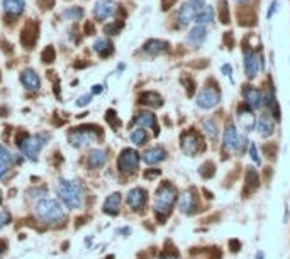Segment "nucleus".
Instances as JSON below:
<instances>
[{
  "label": "nucleus",
  "mask_w": 290,
  "mask_h": 259,
  "mask_svg": "<svg viewBox=\"0 0 290 259\" xmlns=\"http://www.w3.org/2000/svg\"><path fill=\"white\" fill-rule=\"evenodd\" d=\"M90 98H92V95H83V97L77 100V105L78 107H85V105L90 103Z\"/></svg>",
  "instance_id": "obj_38"
},
{
  "label": "nucleus",
  "mask_w": 290,
  "mask_h": 259,
  "mask_svg": "<svg viewBox=\"0 0 290 259\" xmlns=\"http://www.w3.org/2000/svg\"><path fill=\"white\" fill-rule=\"evenodd\" d=\"M166 41H160V39H151L144 44V51L150 53V55H160V53H165L168 49Z\"/></svg>",
  "instance_id": "obj_24"
},
{
  "label": "nucleus",
  "mask_w": 290,
  "mask_h": 259,
  "mask_svg": "<svg viewBox=\"0 0 290 259\" xmlns=\"http://www.w3.org/2000/svg\"><path fill=\"white\" fill-rule=\"evenodd\" d=\"M99 132L95 129L90 127H83V129H77L70 132V144L73 147H85L90 142L97 141Z\"/></svg>",
  "instance_id": "obj_8"
},
{
  "label": "nucleus",
  "mask_w": 290,
  "mask_h": 259,
  "mask_svg": "<svg viewBox=\"0 0 290 259\" xmlns=\"http://www.w3.org/2000/svg\"><path fill=\"white\" fill-rule=\"evenodd\" d=\"M53 58H55V49H53L51 46H50V47H46V49L43 51V60H44V63L53 61Z\"/></svg>",
  "instance_id": "obj_34"
},
{
  "label": "nucleus",
  "mask_w": 290,
  "mask_h": 259,
  "mask_svg": "<svg viewBox=\"0 0 290 259\" xmlns=\"http://www.w3.org/2000/svg\"><path fill=\"white\" fill-rule=\"evenodd\" d=\"M115 10H117V5L112 0H99L93 7V15L97 20H107L115 14Z\"/></svg>",
  "instance_id": "obj_12"
},
{
  "label": "nucleus",
  "mask_w": 290,
  "mask_h": 259,
  "mask_svg": "<svg viewBox=\"0 0 290 259\" xmlns=\"http://www.w3.org/2000/svg\"><path fill=\"white\" fill-rule=\"evenodd\" d=\"M165 158H166V151L163 149L161 146L151 147V149H148L143 154V160L146 165H158V163L165 161Z\"/></svg>",
  "instance_id": "obj_16"
},
{
  "label": "nucleus",
  "mask_w": 290,
  "mask_h": 259,
  "mask_svg": "<svg viewBox=\"0 0 290 259\" xmlns=\"http://www.w3.org/2000/svg\"><path fill=\"white\" fill-rule=\"evenodd\" d=\"M246 146V137L239 136L238 129L233 124H228L224 129V137H223V147L224 151L229 152H243Z\"/></svg>",
  "instance_id": "obj_5"
},
{
  "label": "nucleus",
  "mask_w": 290,
  "mask_h": 259,
  "mask_svg": "<svg viewBox=\"0 0 290 259\" xmlns=\"http://www.w3.org/2000/svg\"><path fill=\"white\" fill-rule=\"evenodd\" d=\"M243 95H245V100L250 109H260L263 103V95L258 88L255 87H246L243 90Z\"/></svg>",
  "instance_id": "obj_13"
},
{
  "label": "nucleus",
  "mask_w": 290,
  "mask_h": 259,
  "mask_svg": "<svg viewBox=\"0 0 290 259\" xmlns=\"http://www.w3.org/2000/svg\"><path fill=\"white\" fill-rule=\"evenodd\" d=\"M180 147L187 156H197L199 152H202L205 149L202 137L195 131L183 132V136L180 137Z\"/></svg>",
  "instance_id": "obj_6"
},
{
  "label": "nucleus",
  "mask_w": 290,
  "mask_h": 259,
  "mask_svg": "<svg viewBox=\"0 0 290 259\" xmlns=\"http://www.w3.org/2000/svg\"><path fill=\"white\" fill-rule=\"evenodd\" d=\"M0 254H2V249H0Z\"/></svg>",
  "instance_id": "obj_46"
},
{
  "label": "nucleus",
  "mask_w": 290,
  "mask_h": 259,
  "mask_svg": "<svg viewBox=\"0 0 290 259\" xmlns=\"http://www.w3.org/2000/svg\"><path fill=\"white\" fill-rule=\"evenodd\" d=\"M139 165V154L134 149H124L119 156V170L124 173H134Z\"/></svg>",
  "instance_id": "obj_11"
},
{
  "label": "nucleus",
  "mask_w": 290,
  "mask_h": 259,
  "mask_svg": "<svg viewBox=\"0 0 290 259\" xmlns=\"http://www.w3.org/2000/svg\"><path fill=\"white\" fill-rule=\"evenodd\" d=\"M238 2H248V0H238Z\"/></svg>",
  "instance_id": "obj_45"
},
{
  "label": "nucleus",
  "mask_w": 290,
  "mask_h": 259,
  "mask_svg": "<svg viewBox=\"0 0 290 259\" xmlns=\"http://www.w3.org/2000/svg\"><path fill=\"white\" fill-rule=\"evenodd\" d=\"M120 29V24H109L105 25V33L107 34H117Z\"/></svg>",
  "instance_id": "obj_36"
},
{
  "label": "nucleus",
  "mask_w": 290,
  "mask_h": 259,
  "mask_svg": "<svg viewBox=\"0 0 290 259\" xmlns=\"http://www.w3.org/2000/svg\"><path fill=\"white\" fill-rule=\"evenodd\" d=\"M158 174H160V171H146L144 176L146 178H155V176H158Z\"/></svg>",
  "instance_id": "obj_43"
},
{
  "label": "nucleus",
  "mask_w": 290,
  "mask_h": 259,
  "mask_svg": "<svg viewBox=\"0 0 290 259\" xmlns=\"http://www.w3.org/2000/svg\"><path fill=\"white\" fill-rule=\"evenodd\" d=\"M48 142V136L46 134H38V136H33V137H28L26 136L24 141H19V147L22 151V154L26 158H29L31 161H36L38 160V154L39 151L43 149V146Z\"/></svg>",
  "instance_id": "obj_4"
},
{
  "label": "nucleus",
  "mask_w": 290,
  "mask_h": 259,
  "mask_svg": "<svg viewBox=\"0 0 290 259\" xmlns=\"http://www.w3.org/2000/svg\"><path fill=\"white\" fill-rule=\"evenodd\" d=\"M221 102V92L215 87H205L197 95V105L200 109H214Z\"/></svg>",
  "instance_id": "obj_9"
},
{
  "label": "nucleus",
  "mask_w": 290,
  "mask_h": 259,
  "mask_svg": "<svg viewBox=\"0 0 290 259\" xmlns=\"http://www.w3.org/2000/svg\"><path fill=\"white\" fill-rule=\"evenodd\" d=\"M180 210L183 214H192L197 210V193L194 190H187L180 198Z\"/></svg>",
  "instance_id": "obj_15"
},
{
  "label": "nucleus",
  "mask_w": 290,
  "mask_h": 259,
  "mask_svg": "<svg viewBox=\"0 0 290 259\" xmlns=\"http://www.w3.org/2000/svg\"><path fill=\"white\" fill-rule=\"evenodd\" d=\"M205 38H207V29H205V25H195V28L188 33L187 36V41L188 44L194 46V47H200V44L204 43Z\"/></svg>",
  "instance_id": "obj_17"
},
{
  "label": "nucleus",
  "mask_w": 290,
  "mask_h": 259,
  "mask_svg": "<svg viewBox=\"0 0 290 259\" xmlns=\"http://www.w3.org/2000/svg\"><path fill=\"white\" fill-rule=\"evenodd\" d=\"M263 65H265V63H263L261 55H255L251 49H245V73L250 80L256 78L258 71H260V68Z\"/></svg>",
  "instance_id": "obj_10"
},
{
  "label": "nucleus",
  "mask_w": 290,
  "mask_h": 259,
  "mask_svg": "<svg viewBox=\"0 0 290 259\" xmlns=\"http://www.w3.org/2000/svg\"><path fill=\"white\" fill-rule=\"evenodd\" d=\"M24 0H4V9L9 15H20L24 12Z\"/></svg>",
  "instance_id": "obj_25"
},
{
  "label": "nucleus",
  "mask_w": 290,
  "mask_h": 259,
  "mask_svg": "<svg viewBox=\"0 0 290 259\" xmlns=\"http://www.w3.org/2000/svg\"><path fill=\"white\" fill-rule=\"evenodd\" d=\"M131 141H133L136 146H143V144H146V141H148L146 131H144L143 127L134 129L133 132H131Z\"/></svg>",
  "instance_id": "obj_29"
},
{
  "label": "nucleus",
  "mask_w": 290,
  "mask_h": 259,
  "mask_svg": "<svg viewBox=\"0 0 290 259\" xmlns=\"http://www.w3.org/2000/svg\"><path fill=\"white\" fill-rule=\"evenodd\" d=\"M0 160L7 161V163H12V154H10V152L5 149L2 144H0Z\"/></svg>",
  "instance_id": "obj_33"
},
{
  "label": "nucleus",
  "mask_w": 290,
  "mask_h": 259,
  "mask_svg": "<svg viewBox=\"0 0 290 259\" xmlns=\"http://www.w3.org/2000/svg\"><path fill=\"white\" fill-rule=\"evenodd\" d=\"M83 15V10L80 7H73V9H66L65 12H63V17L68 19V20H77L80 19Z\"/></svg>",
  "instance_id": "obj_30"
},
{
  "label": "nucleus",
  "mask_w": 290,
  "mask_h": 259,
  "mask_svg": "<svg viewBox=\"0 0 290 259\" xmlns=\"http://www.w3.org/2000/svg\"><path fill=\"white\" fill-rule=\"evenodd\" d=\"M20 82L28 90H38L41 87V80L34 70H24L20 73Z\"/></svg>",
  "instance_id": "obj_19"
},
{
  "label": "nucleus",
  "mask_w": 290,
  "mask_h": 259,
  "mask_svg": "<svg viewBox=\"0 0 290 259\" xmlns=\"http://www.w3.org/2000/svg\"><path fill=\"white\" fill-rule=\"evenodd\" d=\"M102 85H95V87H93L92 88V95H99V93H102Z\"/></svg>",
  "instance_id": "obj_41"
},
{
  "label": "nucleus",
  "mask_w": 290,
  "mask_h": 259,
  "mask_svg": "<svg viewBox=\"0 0 290 259\" xmlns=\"http://www.w3.org/2000/svg\"><path fill=\"white\" fill-rule=\"evenodd\" d=\"M139 100L143 103H146V105H151V107H160V105L163 103V100H161V97L158 93H155V92H146V93H143L139 97Z\"/></svg>",
  "instance_id": "obj_28"
},
{
  "label": "nucleus",
  "mask_w": 290,
  "mask_h": 259,
  "mask_svg": "<svg viewBox=\"0 0 290 259\" xmlns=\"http://www.w3.org/2000/svg\"><path fill=\"white\" fill-rule=\"evenodd\" d=\"M9 222H10V214L7 212V210H0V229L7 225Z\"/></svg>",
  "instance_id": "obj_32"
},
{
  "label": "nucleus",
  "mask_w": 290,
  "mask_h": 259,
  "mask_svg": "<svg viewBox=\"0 0 290 259\" xmlns=\"http://www.w3.org/2000/svg\"><path fill=\"white\" fill-rule=\"evenodd\" d=\"M146 203V192L143 188H133L128 193V205L133 210H141Z\"/></svg>",
  "instance_id": "obj_14"
},
{
  "label": "nucleus",
  "mask_w": 290,
  "mask_h": 259,
  "mask_svg": "<svg viewBox=\"0 0 290 259\" xmlns=\"http://www.w3.org/2000/svg\"><path fill=\"white\" fill-rule=\"evenodd\" d=\"M250 154H251V160L260 165V156H258V149H256V144H250Z\"/></svg>",
  "instance_id": "obj_35"
},
{
  "label": "nucleus",
  "mask_w": 290,
  "mask_h": 259,
  "mask_svg": "<svg viewBox=\"0 0 290 259\" xmlns=\"http://www.w3.org/2000/svg\"><path fill=\"white\" fill-rule=\"evenodd\" d=\"M278 9H280V2H278V0H275V2L272 4L270 10H268L267 17H268V19H272V17H273V14H275V12H278Z\"/></svg>",
  "instance_id": "obj_37"
},
{
  "label": "nucleus",
  "mask_w": 290,
  "mask_h": 259,
  "mask_svg": "<svg viewBox=\"0 0 290 259\" xmlns=\"http://www.w3.org/2000/svg\"><path fill=\"white\" fill-rule=\"evenodd\" d=\"M36 215H38L41 220L53 224V222H58L63 219V209L60 207V203H58L56 200L43 198L36 203Z\"/></svg>",
  "instance_id": "obj_3"
},
{
  "label": "nucleus",
  "mask_w": 290,
  "mask_h": 259,
  "mask_svg": "<svg viewBox=\"0 0 290 259\" xmlns=\"http://www.w3.org/2000/svg\"><path fill=\"white\" fill-rule=\"evenodd\" d=\"M175 202H177L175 187L170 183H163L155 193V205H153V209H155V212L160 219H165L166 215H170Z\"/></svg>",
  "instance_id": "obj_1"
},
{
  "label": "nucleus",
  "mask_w": 290,
  "mask_h": 259,
  "mask_svg": "<svg viewBox=\"0 0 290 259\" xmlns=\"http://www.w3.org/2000/svg\"><path fill=\"white\" fill-rule=\"evenodd\" d=\"M238 124H239V127H243L246 132L253 131V127H256L255 117H253L250 109H239L238 110Z\"/></svg>",
  "instance_id": "obj_20"
},
{
  "label": "nucleus",
  "mask_w": 290,
  "mask_h": 259,
  "mask_svg": "<svg viewBox=\"0 0 290 259\" xmlns=\"http://www.w3.org/2000/svg\"><path fill=\"white\" fill-rule=\"evenodd\" d=\"M134 124L139 125V127H143V129L144 127L155 129L156 127V117H155V114H151V112H139L138 115H136Z\"/></svg>",
  "instance_id": "obj_22"
},
{
  "label": "nucleus",
  "mask_w": 290,
  "mask_h": 259,
  "mask_svg": "<svg viewBox=\"0 0 290 259\" xmlns=\"http://www.w3.org/2000/svg\"><path fill=\"white\" fill-rule=\"evenodd\" d=\"M161 259H180V257H178V254H173V252H168V254L161 256Z\"/></svg>",
  "instance_id": "obj_42"
},
{
  "label": "nucleus",
  "mask_w": 290,
  "mask_h": 259,
  "mask_svg": "<svg viewBox=\"0 0 290 259\" xmlns=\"http://www.w3.org/2000/svg\"><path fill=\"white\" fill-rule=\"evenodd\" d=\"M221 70L224 71V75H226V76H231V71H233V70H231V66H229V65H224L223 68H221Z\"/></svg>",
  "instance_id": "obj_40"
},
{
  "label": "nucleus",
  "mask_w": 290,
  "mask_h": 259,
  "mask_svg": "<svg viewBox=\"0 0 290 259\" xmlns=\"http://www.w3.org/2000/svg\"><path fill=\"white\" fill-rule=\"evenodd\" d=\"M256 259H265V254H263V252L260 251V252L256 254Z\"/></svg>",
  "instance_id": "obj_44"
},
{
  "label": "nucleus",
  "mask_w": 290,
  "mask_h": 259,
  "mask_svg": "<svg viewBox=\"0 0 290 259\" xmlns=\"http://www.w3.org/2000/svg\"><path fill=\"white\" fill-rule=\"evenodd\" d=\"M93 51H95L99 56L105 58V56L112 55L114 47H112V43H110L109 39H97L95 43H93Z\"/></svg>",
  "instance_id": "obj_27"
},
{
  "label": "nucleus",
  "mask_w": 290,
  "mask_h": 259,
  "mask_svg": "<svg viewBox=\"0 0 290 259\" xmlns=\"http://www.w3.org/2000/svg\"><path fill=\"white\" fill-rule=\"evenodd\" d=\"M58 195L63 200V203L70 209H80L83 202V192L82 187L77 182H70V179H61L58 183Z\"/></svg>",
  "instance_id": "obj_2"
},
{
  "label": "nucleus",
  "mask_w": 290,
  "mask_h": 259,
  "mask_svg": "<svg viewBox=\"0 0 290 259\" xmlns=\"http://www.w3.org/2000/svg\"><path fill=\"white\" fill-rule=\"evenodd\" d=\"M212 20H214V9L209 7V5H205V7L195 15L194 22L199 25H207V24H212Z\"/></svg>",
  "instance_id": "obj_23"
},
{
  "label": "nucleus",
  "mask_w": 290,
  "mask_h": 259,
  "mask_svg": "<svg viewBox=\"0 0 290 259\" xmlns=\"http://www.w3.org/2000/svg\"><path fill=\"white\" fill-rule=\"evenodd\" d=\"M120 209V193H112L104 202V212L109 215H117Z\"/></svg>",
  "instance_id": "obj_21"
},
{
  "label": "nucleus",
  "mask_w": 290,
  "mask_h": 259,
  "mask_svg": "<svg viewBox=\"0 0 290 259\" xmlns=\"http://www.w3.org/2000/svg\"><path fill=\"white\" fill-rule=\"evenodd\" d=\"M105 163H107V152L102 149L92 151L90 156H88V165L92 168H102Z\"/></svg>",
  "instance_id": "obj_26"
},
{
  "label": "nucleus",
  "mask_w": 290,
  "mask_h": 259,
  "mask_svg": "<svg viewBox=\"0 0 290 259\" xmlns=\"http://www.w3.org/2000/svg\"><path fill=\"white\" fill-rule=\"evenodd\" d=\"M9 165H10V163L0 160V176H4V174L7 173V170H9Z\"/></svg>",
  "instance_id": "obj_39"
},
{
  "label": "nucleus",
  "mask_w": 290,
  "mask_h": 259,
  "mask_svg": "<svg viewBox=\"0 0 290 259\" xmlns=\"http://www.w3.org/2000/svg\"><path fill=\"white\" fill-rule=\"evenodd\" d=\"M0 198H2V195H0Z\"/></svg>",
  "instance_id": "obj_47"
},
{
  "label": "nucleus",
  "mask_w": 290,
  "mask_h": 259,
  "mask_svg": "<svg viewBox=\"0 0 290 259\" xmlns=\"http://www.w3.org/2000/svg\"><path fill=\"white\" fill-rule=\"evenodd\" d=\"M256 127L261 137H270L273 131H275V122H273V119L268 114H261V117L258 119Z\"/></svg>",
  "instance_id": "obj_18"
},
{
  "label": "nucleus",
  "mask_w": 290,
  "mask_h": 259,
  "mask_svg": "<svg viewBox=\"0 0 290 259\" xmlns=\"http://www.w3.org/2000/svg\"><path fill=\"white\" fill-rule=\"evenodd\" d=\"M204 7H205L204 0H188V2L183 4L177 12L178 24H180L182 28H185V25H188L192 22V20L195 19V15H197Z\"/></svg>",
  "instance_id": "obj_7"
},
{
  "label": "nucleus",
  "mask_w": 290,
  "mask_h": 259,
  "mask_svg": "<svg viewBox=\"0 0 290 259\" xmlns=\"http://www.w3.org/2000/svg\"><path fill=\"white\" fill-rule=\"evenodd\" d=\"M204 131L210 139H214V137L218 136V127H215V124L212 120H204Z\"/></svg>",
  "instance_id": "obj_31"
}]
</instances>
